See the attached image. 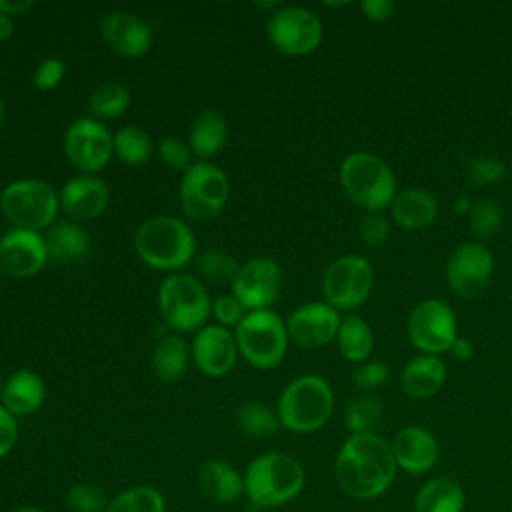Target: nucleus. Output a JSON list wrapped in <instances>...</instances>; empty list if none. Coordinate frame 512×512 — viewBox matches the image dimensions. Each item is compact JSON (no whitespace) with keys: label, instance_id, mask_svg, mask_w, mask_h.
Returning <instances> with one entry per match:
<instances>
[{"label":"nucleus","instance_id":"f257e3e1","mask_svg":"<svg viewBox=\"0 0 512 512\" xmlns=\"http://www.w3.org/2000/svg\"><path fill=\"white\" fill-rule=\"evenodd\" d=\"M396 470L390 442L374 432L350 434L334 462L338 486L358 500L382 496L392 486Z\"/></svg>","mask_w":512,"mask_h":512},{"label":"nucleus","instance_id":"f03ea898","mask_svg":"<svg viewBox=\"0 0 512 512\" xmlns=\"http://www.w3.org/2000/svg\"><path fill=\"white\" fill-rule=\"evenodd\" d=\"M138 258L156 270L176 272L196 256V238L188 224L174 216L144 220L132 238Z\"/></svg>","mask_w":512,"mask_h":512},{"label":"nucleus","instance_id":"7ed1b4c3","mask_svg":"<svg viewBox=\"0 0 512 512\" xmlns=\"http://www.w3.org/2000/svg\"><path fill=\"white\" fill-rule=\"evenodd\" d=\"M306 482L304 466L286 452L256 456L244 472V494L258 508H274L300 494Z\"/></svg>","mask_w":512,"mask_h":512},{"label":"nucleus","instance_id":"20e7f679","mask_svg":"<svg viewBox=\"0 0 512 512\" xmlns=\"http://www.w3.org/2000/svg\"><path fill=\"white\" fill-rule=\"evenodd\" d=\"M334 392L318 374L294 378L280 394L276 414L280 426L296 434L320 430L332 416Z\"/></svg>","mask_w":512,"mask_h":512},{"label":"nucleus","instance_id":"39448f33","mask_svg":"<svg viewBox=\"0 0 512 512\" xmlns=\"http://www.w3.org/2000/svg\"><path fill=\"white\" fill-rule=\"evenodd\" d=\"M340 184L346 196L366 214L390 208L398 194L392 168L370 152H352L342 160Z\"/></svg>","mask_w":512,"mask_h":512},{"label":"nucleus","instance_id":"423d86ee","mask_svg":"<svg viewBox=\"0 0 512 512\" xmlns=\"http://www.w3.org/2000/svg\"><path fill=\"white\" fill-rule=\"evenodd\" d=\"M158 310L172 332L196 334L212 314V300L196 276L172 272L158 288Z\"/></svg>","mask_w":512,"mask_h":512},{"label":"nucleus","instance_id":"0eeeda50","mask_svg":"<svg viewBox=\"0 0 512 512\" xmlns=\"http://www.w3.org/2000/svg\"><path fill=\"white\" fill-rule=\"evenodd\" d=\"M240 356L258 370L276 368L288 348L286 322L274 310L248 312L234 328Z\"/></svg>","mask_w":512,"mask_h":512},{"label":"nucleus","instance_id":"6e6552de","mask_svg":"<svg viewBox=\"0 0 512 512\" xmlns=\"http://www.w3.org/2000/svg\"><path fill=\"white\" fill-rule=\"evenodd\" d=\"M58 208V192L38 178L14 180L0 194V210L14 228L34 232L50 228L56 220Z\"/></svg>","mask_w":512,"mask_h":512},{"label":"nucleus","instance_id":"1a4fd4ad","mask_svg":"<svg viewBox=\"0 0 512 512\" xmlns=\"http://www.w3.org/2000/svg\"><path fill=\"white\" fill-rule=\"evenodd\" d=\"M230 182L222 168L212 162L192 164L180 182L182 212L194 222L214 220L226 206Z\"/></svg>","mask_w":512,"mask_h":512},{"label":"nucleus","instance_id":"9d476101","mask_svg":"<svg viewBox=\"0 0 512 512\" xmlns=\"http://www.w3.org/2000/svg\"><path fill=\"white\" fill-rule=\"evenodd\" d=\"M374 284V268L368 258L346 254L328 264L322 276V294L334 310H354L366 302Z\"/></svg>","mask_w":512,"mask_h":512},{"label":"nucleus","instance_id":"9b49d317","mask_svg":"<svg viewBox=\"0 0 512 512\" xmlns=\"http://www.w3.org/2000/svg\"><path fill=\"white\" fill-rule=\"evenodd\" d=\"M266 36L278 52L306 56L320 46L324 28L312 10L304 6H280L268 16Z\"/></svg>","mask_w":512,"mask_h":512},{"label":"nucleus","instance_id":"f8f14e48","mask_svg":"<svg viewBox=\"0 0 512 512\" xmlns=\"http://www.w3.org/2000/svg\"><path fill=\"white\" fill-rule=\"evenodd\" d=\"M406 330L412 346L432 356L448 352L452 342L458 338L456 314L448 302L440 298H426L418 302L408 316Z\"/></svg>","mask_w":512,"mask_h":512},{"label":"nucleus","instance_id":"ddd939ff","mask_svg":"<svg viewBox=\"0 0 512 512\" xmlns=\"http://www.w3.org/2000/svg\"><path fill=\"white\" fill-rule=\"evenodd\" d=\"M492 276L494 256L482 242H462L446 260V280L458 298H478L490 286Z\"/></svg>","mask_w":512,"mask_h":512},{"label":"nucleus","instance_id":"4468645a","mask_svg":"<svg viewBox=\"0 0 512 512\" xmlns=\"http://www.w3.org/2000/svg\"><path fill=\"white\" fill-rule=\"evenodd\" d=\"M64 154L82 174H96L108 166L114 154L112 134L96 118H78L64 134Z\"/></svg>","mask_w":512,"mask_h":512},{"label":"nucleus","instance_id":"2eb2a0df","mask_svg":"<svg viewBox=\"0 0 512 512\" xmlns=\"http://www.w3.org/2000/svg\"><path fill=\"white\" fill-rule=\"evenodd\" d=\"M282 290V268L274 258L256 256L240 266L232 294L240 300L246 312L268 310L280 296Z\"/></svg>","mask_w":512,"mask_h":512},{"label":"nucleus","instance_id":"dca6fc26","mask_svg":"<svg viewBox=\"0 0 512 512\" xmlns=\"http://www.w3.org/2000/svg\"><path fill=\"white\" fill-rule=\"evenodd\" d=\"M48 262L44 236L34 230L12 228L0 238V272L24 280L36 276Z\"/></svg>","mask_w":512,"mask_h":512},{"label":"nucleus","instance_id":"f3484780","mask_svg":"<svg viewBox=\"0 0 512 512\" xmlns=\"http://www.w3.org/2000/svg\"><path fill=\"white\" fill-rule=\"evenodd\" d=\"M340 322L342 318L338 310H334L330 304L306 302L296 308L286 322L288 340L302 350L322 348L336 340Z\"/></svg>","mask_w":512,"mask_h":512},{"label":"nucleus","instance_id":"a211bd4d","mask_svg":"<svg viewBox=\"0 0 512 512\" xmlns=\"http://www.w3.org/2000/svg\"><path fill=\"white\" fill-rule=\"evenodd\" d=\"M190 356L202 374L218 378L234 368L240 352L234 332L220 324H206L194 334Z\"/></svg>","mask_w":512,"mask_h":512},{"label":"nucleus","instance_id":"6ab92c4d","mask_svg":"<svg viewBox=\"0 0 512 512\" xmlns=\"http://www.w3.org/2000/svg\"><path fill=\"white\" fill-rule=\"evenodd\" d=\"M100 36L104 44L122 58H140L150 50V26L128 10H110L100 20Z\"/></svg>","mask_w":512,"mask_h":512},{"label":"nucleus","instance_id":"aec40b11","mask_svg":"<svg viewBox=\"0 0 512 512\" xmlns=\"http://www.w3.org/2000/svg\"><path fill=\"white\" fill-rule=\"evenodd\" d=\"M390 448L396 466L414 476L430 472L438 462V442L422 426H404L392 438Z\"/></svg>","mask_w":512,"mask_h":512},{"label":"nucleus","instance_id":"412c9836","mask_svg":"<svg viewBox=\"0 0 512 512\" xmlns=\"http://www.w3.org/2000/svg\"><path fill=\"white\" fill-rule=\"evenodd\" d=\"M60 208L74 220H90L100 216L108 202L110 190L108 184L94 174H80L64 182L58 192Z\"/></svg>","mask_w":512,"mask_h":512},{"label":"nucleus","instance_id":"4be33fe9","mask_svg":"<svg viewBox=\"0 0 512 512\" xmlns=\"http://www.w3.org/2000/svg\"><path fill=\"white\" fill-rule=\"evenodd\" d=\"M46 398V384L40 374L28 368H20L12 372L2 382L0 404L14 416L24 418L34 414Z\"/></svg>","mask_w":512,"mask_h":512},{"label":"nucleus","instance_id":"5701e85b","mask_svg":"<svg viewBox=\"0 0 512 512\" xmlns=\"http://www.w3.org/2000/svg\"><path fill=\"white\" fill-rule=\"evenodd\" d=\"M390 216L400 228L422 230L428 228L438 216V202L424 188H406L400 190L392 200Z\"/></svg>","mask_w":512,"mask_h":512},{"label":"nucleus","instance_id":"b1692460","mask_svg":"<svg viewBox=\"0 0 512 512\" xmlns=\"http://www.w3.org/2000/svg\"><path fill=\"white\" fill-rule=\"evenodd\" d=\"M446 382V364L432 354L414 356L402 370V390L416 400L434 396Z\"/></svg>","mask_w":512,"mask_h":512},{"label":"nucleus","instance_id":"393cba45","mask_svg":"<svg viewBox=\"0 0 512 512\" xmlns=\"http://www.w3.org/2000/svg\"><path fill=\"white\" fill-rule=\"evenodd\" d=\"M48 260L56 264H74L90 254L88 232L74 222L52 224L44 236Z\"/></svg>","mask_w":512,"mask_h":512},{"label":"nucleus","instance_id":"a878e982","mask_svg":"<svg viewBox=\"0 0 512 512\" xmlns=\"http://www.w3.org/2000/svg\"><path fill=\"white\" fill-rule=\"evenodd\" d=\"M198 484L206 496L220 504L238 500L244 492V476L226 460H206L198 470Z\"/></svg>","mask_w":512,"mask_h":512},{"label":"nucleus","instance_id":"bb28decb","mask_svg":"<svg viewBox=\"0 0 512 512\" xmlns=\"http://www.w3.org/2000/svg\"><path fill=\"white\" fill-rule=\"evenodd\" d=\"M464 488L448 476L426 480L414 498L416 512H464Z\"/></svg>","mask_w":512,"mask_h":512},{"label":"nucleus","instance_id":"cd10ccee","mask_svg":"<svg viewBox=\"0 0 512 512\" xmlns=\"http://www.w3.org/2000/svg\"><path fill=\"white\" fill-rule=\"evenodd\" d=\"M228 140V122L218 110H204L190 126L188 146L190 152L206 162L216 156Z\"/></svg>","mask_w":512,"mask_h":512},{"label":"nucleus","instance_id":"c85d7f7f","mask_svg":"<svg viewBox=\"0 0 512 512\" xmlns=\"http://www.w3.org/2000/svg\"><path fill=\"white\" fill-rule=\"evenodd\" d=\"M190 360L186 340L176 334H162L152 348V370L162 382H176L184 376Z\"/></svg>","mask_w":512,"mask_h":512},{"label":"nucleus","instance_id":"c756f323","mask_svg":"<svg viewBox=\"0 0 512 512\" xmlns=\"http://www.w3.org/2000/svg\"><path fill=\"white\" fill-rule=\"evenodd\" d=\"M336 344L340 354L350 362H366L374 348V336L368 322L358 314H348L342 318Z\"/></svg>","mask_w":512,"mask_h":512},{"label":"nucleus","instance_id":"7c9ffc66","mask_svg":"<svg viewBox=\"0 0 512 512\" xmlns=\"http://www.w3.org/2000/svg\"><path fill=\"white\" fill-rule=\"evenodd\" d=\"M130 106V92L124 84H98L88 96V108L96 120H112L122 116Z\"/></svg>","mask_w":512,"mask_h":512},{"label":"nucleus","instance_id":"2f4dec72","mask_svg":"<svg viewBox=\"0 0 512 512\" xmlns=\"http://www.w3.org/2000/svg\"><path fill=\"white\" fill-rule=\"evenodd\" d=\"M114 154L128 166H142L152 154L148 132L138 126H124L112 136Z\"/></svg>","mask_w":512,"mask_h":512},{"label":"nucleus","instance_id":"473e14b6","mask_svg":"<svg viewBox=\"0 0 512 512\" xmlns=\"http://www.w3.org/2000/svg\"><path fill=\"white\" fill-rule=\"evenodd\" d=\"M106 512H166V500L158 488L132 486L116 494Z\"/></svg>","mask_w":512,"mask_h":512},{"label":"nucleus","instance_id":"72a5a7b5","mask_svg":"<svg viewBox=\"0 0 512 512\" xmlns=\"http://www.w3.org/2000/svg\"><path fill=\"white\" fill-rule=\"evenodd\" d=\"M236 422H238V428L250 438H268L280 426L278 414L270 410L266 404L254 402V400L244 402L236 410Z\"/></svg>","mask_w":512,"mask_h":512},{"label":"nucleus","instance_id":"f704fd0d","mask_svg":"<svg viewBox=\"0 0 512 512\" xmlns=\"http://www.w3.org/2000/svg\"><path fill=\"white\" fill-rule=\"evenodd\" d=\"M382 414V404L376 396L360 394L348 402L344 424L350 434H368L380 424Z\"/></svg>","mask_w":512,"mask_h":512},{"label":"nucleus","instance_id":"c9c22d12","mask_svg":"<svg viewBox=\"0 0 512 512\" xmlns=\"http://www.w3.org/2000/svg\"><path fill=\"white\" fill-rule=\"evenodd\" d=\"M196 270L202 278L214 284H230L234 282L240 264L236 258L222 248H208L196 256Z\"/></svg>","mask_w":512,"mask_h":512},{"label":"nucleus","instance_id":"e433bc0d","mask_svg":"<svg viewBox=\"0 0 512 512\" xmlns=\"http://www.w3.org/2000/svg\"><path fill=\"white\" fill-rule=\"evenodd\" d=\"M468 222H470V230L476 238L488 240V238H492L500 232L502 222H504V214H502V208L496 200L478 198L470 206Z\"/></svg>","mask_w":512,"mask_h":512},{"label":"nucleus","instance_id":"4c0bfd02","mask_svg":"<svg viewBox=\"0 0 512 512\" xmlns=\"http://www.w3.org/2000/svg\"><path fill=\"white\" fill-rule=\"evenodd\" d=\"M66 504L74 512H106L110 500L98 484L78 482L66 492Z\"/></svg>","mask_w":512,"mask_h":512},{"label":"nucleus","instance_id":"58836bf2","mask_svg":"<svg viewBox=\"0 0 512 512\" xmlns=\"http://www.w3.org/2000/svg\"><path fill=\"white\" fill-rule=\"evenodd\" d=\"M504 174H506V168H504L502 160H498L496 156H488V154L476 156L468 168V180L474 188L500 182L504 178Z\"/></svg>","mask_w":512,"mask_h":512},{"label":"nucleus","instance_id":"ea45409f","mask_svg":"<svg viewBox=\"0 0 512 512\" xmlns=\"http://www.w3.org/2000/svg\"><path fill=\"white\" fill-rule=\"evenodd\" d=\"M246 314V308L234 294H222L216 300H212V316L216 318V324L228 330L236 328Z\"/></svg>","mask_w":512,"mask_h":512},{"label":"nucleus","instance_id":"a19ab883","mask_svg":"<svg viewBox=\"0 0 512 512\" xmlns=\"http://www.w3.org/2000/svg\"><path fill=\"white\" fill-rule=\"evenodd\" d=\"M64 74H66V68L60 58H54V56L44 58L32 74V86L40 92H50L60 86V82L64 80Z\"/></svg>","mask_w":512,"mask_h":512},{"label":"nucleus","instance_id":"79ce46f5","mask_svg":"<svg viewBox=\"0 0 512 512\" xmlns=\"http://www.w3.org/2000/svg\"><path fill=\"white\" fill-rule=\"evenodd\" d=\"M158 152H160V158L162 162L172 168V170H178V172H186L192 162H190V146H186L180 138L176 136H168L160 142L158 146Z\"/></svg>","mask_w":512,"mask_h":512},{"label":"nucleus","instance_id":"37998d69","mask_svg":"<svg viewBox=\"0 0 512 512\" xmlns=\"http://www.w3.org/2000/svg\"><path fill=\"white\" fill-rule=\"evenodd\" d=\"M390 378V368L386 362H362L360 368L354 372V384L362 390H374L382 386Z\"/></svg>","mask_w":512,"mask_h":512},{"label":"nucleus","instance_id":"c03bdc74","mask_svg":"<svg viewBox=\"0 0 512 512\" xmlns=\"http://www.w3.org/2000/svg\"><path fill=\"white\" fill-rule=\"evenodd\" d=\"M390 234V224L388 220L382 216V212H372L366 214L360 222V236L368 246H382L388 240Z\"/></svg>","mask_w":512,"mask_h":512},{"label":"nucleus","instance_id":"a18cd8bd","mask_svg":"<svg viewBox=\"0 0 512 512\" xmlns=\"http://www.w3.org/2000/svg\"><path fill=\"white\" fill-rule=\"evenodd\" d=\"M18 438L16 418L0 404V460L14 448Z\"/></svg>","mask_w":512,"mask_h":512},{"label":"nucleus","instance_id":"49530a36","mask_svg":"<svg viewBox=\"0 0 512 512\" xmlns=\"http://www.w3.org/2000/svg\"><path fill=\"white\" fill-rule=\"evenodd\" d=\"M360 8L370 22L378 24L388 22L396 12V4L392 0H362Z\"/></svg>","mask_w":512,"mask_h":512},{"label":"nucleus","instance_id":"de8ad7c7","mask_svg":"<svg viewBox=\"0 0 512 512\" xmlns=\"http://www.w3.org/2000/svg\"><path fill=\"white\" fill-rule=\"evenodd\" d=\"M34 4V0H0V14L14 18L32 10Z\"/></svg>","mask_w":512,"mask_h":512},{"label":"nucleus","instance_id":"09e8293b","mask_svg":"<svg viewBox=\"0 0 512 512\" xmlns=\"http://www.w3.org/2000/svg\"><path fill=\"white\" fill-rule=\"evenodd\" d=\"M450 352H452V356L458 358V360H470V358L474 356V344H472L468 338L458 336V338L452 342Z\"/></svg>","mask_w":512,"mask_h":512},{"label":"nucleus","instance_id":"8fccbe9b","mask_svg":"<svg viewBox=\"0 0 512 512\" xmlns=\"http://www.w3.org/2000/svg\"><path fill=\"white\" fill-rule=\"evenodd\" d=\"M14 34V20L10 16L0 14V42L8 40Z\"/></svg>","mask_w":512,"mask_h":512},{"label":"nucleus","instance_id":"3c124183","mask_svg":"<svg viewBox=\"0 0 512 512\" xmlns=\"http://www.w3.org/2000/svg\"><path fill=\"white\" fill-rule=\"evenodd\" d=\"M470 206H472V204H470L466 198H460V200L456 202V212H458V214H462V212H470Z\"/></svg>","mask_w":512,"mask_h":512},{"label":"nucleus","instance_id":"603ef678","mask_svg":"<svg viewBox=\"0 0 512 512\" xmlns=\"http://www.w3.org/2000/svg\"><path fill=\"white\" fill-rule=\"evenodd\" d=\"M12 512H46V510L36 508V506H20V508H16V510H12Z\"/></svg>","mask_w":512,"mask_h":512},{"label":"nucleus","instance_id":"864d4df0","mask_svg":"<svg viewBox=\"0 0 512 512\" xmlns=\"http://www.w3.org/2000/svg\"><path fill=\"white\" fill-rule=\"evenodd\" d=\"M6 114H8V110H6V102L0 98V126L4 124V120H6Z\"/></svg>","mask_w":512,"mask_h":512},{"label":"nucleus","instance_id":"5fc2aeb1","mask_svg":"<svg viewBox=\"0 0 512 512\" xmlns=\"http://www.w3.org/2000/svg\"><path fill=\"white\" fill-rule=\"evenodd\" d=\"M0 394H2V380H0Z\"/></svg>","mask_w":512,"mask_h":512}]
</instances>
